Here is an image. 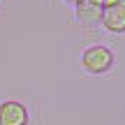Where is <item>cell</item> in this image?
Listing matches in <instances>:
<instances>
[{
	"mask_svg": "<svg viewBox=\"0 0 125 125\" xmlns=\"http://www.w3.org/2000/svg\"><path fill=\"white\" fill-rule=\"evenodd\" d=\"M114 51L104 44H90L83 49L81 53V67H83L86 74L90 76H100V74H107L109 70L114 67Z\"/></svg>",
	"mask_w": 125,
	"mask_h": 125,
	"instance_id": "6da1fadb",
	"label": "cell"
},
{
	"mask_svg": "<svg viewBox=\"0 0 125 125\" xmlns=\"http://www.w3.org/2000/svg\"><path fill=\"white\" fill-rule=\"evenodd\" d=\"M100 26L111 35H123L125 32V0H116L109 7H102Z\"/></svg>",
	"mask_w": 125,
	"mask_h": 125,
	"instance_id": "7a4b0ae2",
	"label": "cell"
},
{
	"mask_svg": "<svg viewBox=\"0 0 125 125\" xmlns=\"http://www.w3.org/2000/svg\"><path fill=\"white\" fill-rule=\"evenodd\" d=\"M30 111L21 100H2L0 102V125H28Z\"/></svg>",
	"mask_w": 125,
	"mask_h": 125,
	"instance_id": "3957f363",
	"label": "cell"
},
{
	"mask_svg": "<svg viewBox=\"0 0 125 125\" xmlns=\"http://www.w3.org/2000/svg\"><path fill=\"white\" fill-rule=\"evenodd\" d=\"M74 16L81 26H97L102 19V7L93 5L90 0H81L79 5H74Z\"/></svg>",
	"mask_w": 125,
	"mask_h": 125,
	"instance_id": "277c9868",
	"label": "cell"
},
{
	"mask_svg": "<svg viewBox=\"0 0 125 125\" xmlns=\"http://www.w3.org/2000/svg\"><path fill=\"white\" fill-rule=\"evenodd\" d=\"M93 5H97V7H109V5H114L116 0H90Z\"/></svg>",
	"mask_w": 125,
	"mask_h": 125,
	"instance_id": "5b68a950",
	"label": "cell"
},
{
	"mask_svg": "<svg viewBox=\"0 0 125 125\" xmlns=\"http://www.w3.org/2000/svg\"><path fill=\"white\" fill-rule=\"evenodd\" d=\"M62 2H67V5H72V7H74V5H79L81 0H62Z\"/></svg>",
	"mask_w": 125,
	"mask_h": 125,
	"instance_id": "8992f818",
	"label": "cell"
}]
</instances>
